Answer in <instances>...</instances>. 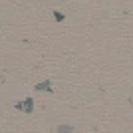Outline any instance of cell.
I'll use <instances>...</instances> for the list:
<instances>
[{
	"mask_svg": "<svg viewBox=\"0 0 133 133\" xmlns=\"http://www.w3.org/2000/svg\"><path fill=\"white\" fill-rule=\"evenodd\" d=\"M16 109H22L24 113H32V109H34V99H32V97H28V99H24L22 103H16Z\"/></svg>",
	"mask_w": 133,
	"mask_h": 133,
	"instance_id": "6da1fadb",
	"label": "cell"
},
{
	"mask_svg": "<svg viewBox=\"0 0 133 133\" xmlns=\"http://www.w3.org/2000/svg\"><path fill=\"white\" fill-rule=\"evenodd\" d=\"M36 91H48V94H52V82L46 79L42 83H36Z\"/></svg>",
	"mask_w": 133,
	"mask_h": 133,
	"instance_id": "7a4b0ae2",
	"label": "cell"
},
{
	"mask_svg": "<svg viewBox=\"0 0 133 133\" xmlns=\"http://www.w3.org/2000/svg\"><path fill=\"white\" fill-rule=\"evenodd\" d=\"M58 131H62V133H64V131H74V127H72V125H62Z\"/></svg>",
	"mask_w": 133,
	"mask_h": 133,
	"instance_id": "3957f363",
	"label": "cell"
},
{
	"mask_svg": "<svg viewBox=\"0 0 133 133\" xmlns=\"http://www.w3.org/2000/svg\"><path fill=\"white\" fill-rule=\"evenodd\" d=\"M54 16H56V20H58V22H62V20H64V14H62V12H54Z\"/></svg>",
	"mask_w": 133,
	"mask_h": 133,
	"instance_id": "277c9868",
	"label": "cell"
}]
</instances>
